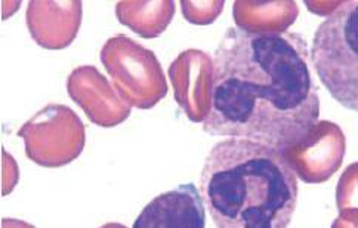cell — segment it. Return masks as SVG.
<instances>
[{
	"instance_id": "6da1fadb",
	"label": "cell",
	"mask_w": 358,
	"mask_h": 228,
	"mask_svg": "<svg viewBox=\"0 0 358 228\" xmlns=\"http://www.w3.org/2000/svg\"><path fill=\"white\" fill-rule=\"evenodd\" d=\"M303 37L229 29L215 50L203 131L285 150L318 123L320 97Z\"/></svg>"
},
{
	"instance_id": "7a4b0ae2",
	"label": "cell",
	"mask_w": 358,
	"mask_h": 228,
	"mask_svg": "<svg viewBox=\"0 0 358 228\" xmlns=\"http://www.w3.org/2000/svg\"><path fill=\"white\" fill-rule=\"evenodd\" d=\"M200 190L218 228H287L296 209L298 176L281 150L227 138L204 160Z\"/></svg>"
},
{
	"instance_id": "3957f363",
	"label": "cell",
	"mask_w": 358,
	"mask_h": 228,
	"mask_svg": "<svg viewBox=\"0 0 358 228\" xmlns=\"http://www.w3.org/2000/svg\"><path fill=\"white\" fill-rule=\"evenodd\" d=\"M311 59L327 92L358 113V0L342 2L318 25Z\"/></svg>"
},
{
	"instance_id": "277c9868",
	"label": "cell",
	"mask_w": 358,
	"mask_h": 228,
	"mask_svg": "<svg viewBox=\"0 0 358 228\" xmlns=\"http://www.w3.org/2000/svg\"><path fill=\"white\" fill-rule=\"evenodd\" d=\"M99 58L114 90L131 107L148 110L168 94V80L157 57L131 37H111L102 46Z\"/></svg>"
},
{
	"instance_id": "5b68a950",
	"label": "cell",
	"mask_w": 358,
	"mask_h": 228,
	"mask_svg": "<svg viewBox=\"0 0 358 228\" xmlns=\"http://www.w3.org/2000/svg\"><path fill=\"white\" fill-rule=\"evenodd\" d=\"M25 155L43 168H61L78 159L85 148V124L70 107L49 104L24 123L18 134Z\"/></svg>"
},
{
	"instance_id": "8992f818",
	"label": "cell",
	"mask_w": 358,
	"mask_h": 228,
	"mask_svg": "<svg viewBox=\"0 0 358 228\" xmlns=\"http://www.w3.org/2000/svg\"><path fill=\"white\" fill-rule=\"evenodd\" d=\"M343 136L338 126L318 122L302 143L281 150L296 176L306 184L327 181L341 166Z\"/></svg>"
},
{
	"instance_id": "52a82bcc",
	"label": "cell",
	"mask_w": 358,
	"mask_h": 228,
	"mask_svg": "<svg viewBox=\"0 0 358 228\" xmlns=\"http://www.w3.org/2000/svg\"><path fill=\"white\" fill-rule=\"evenodd\" d=\"M67 91L92 123L111 128L120 124L131 114V106L123 101L114 86L95 67L83 66L73 70L67 82Z\"/></svg>"
},
{
	"instance_id": "ba28073f",
	"label": "cell",
	"mask_w": 358,
	"mask_h": 228,
	"mask_svg": "<svg viewBox=\"0 0 358 228\" xmlns=\"http://www.w3.org/2000/svg\"><path fill=\"white\" fill-rule=\"evenodd\" d=\"M206 206L194 184L159 194L141 211L132 228H204Z\"/></svg>"
},
{
	"instance_id": "9c48e42d",
	"label": "cell",
	"mask_w": 358,
	"mask_h": 228,
	"mask_svg": "<svg viewBox=\"0 0 358 228\" xmlns=\"http://www.w3.org/2000/svg\"><path fill=\"white\" fill-rule=\"evenodd\" d=\"M82 2H29L27 21L33 41L49 50L73 43L82 24Z\"/></svg>"
},
{
	"instance_id": "30bf717a",
	"label": "cell",
	"mask_w": 358,
	"mask_h": 228,
	"mask_svg": "<svg viewBox=\"0 0 358 228\" xmlns=\"http://www.w3.org/2000/svg\"><path fill=\"white\" fill-rule=\"evenodd\" d=\"M116 15L134 33L155 39L173 20L175 2H119Z\"/></svg>"
},
{
	"instance_id": "8fae6325",
	"label": "cell",
	"mask_w": 358,
	"mask_h": 228,
	"mask_svg": "<svg viewBox=\"0 0 358 228\" xmlns=\"http://www.w3.org/2000/svg\"><path fill=\"white\" fill-rule=\"evenodd\" d=\"M2 228H36L34 225L21 221V220H15V218H3L2 221Z\"/></svg>"
},
{
	"instance_id": "7c38bea8",
	"label": "cell",
	"mask_w": 358,
	"mask_h": 228,
	"mask_svg": "<svg viewBox=\"0 0 358 228\" xmlns=\"http://www.w3.org/2000/svg\"><path fill=\"white\" fill-rule=\"evenodd\" d=\"M101 228H126L124 225H122V224H117V222H113V224H106V225H102Z\"/></svg>"
}]
</instances>
